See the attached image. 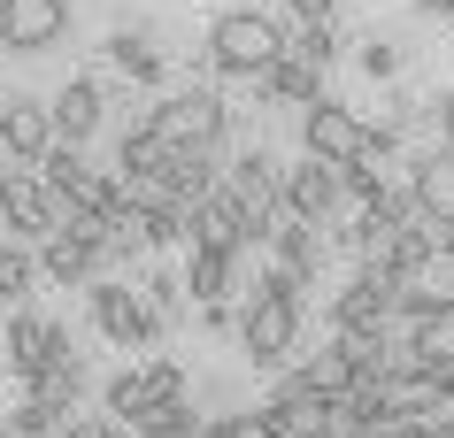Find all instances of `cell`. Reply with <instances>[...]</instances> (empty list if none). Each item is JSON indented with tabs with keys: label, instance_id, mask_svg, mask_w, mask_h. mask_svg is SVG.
Segmentation results:
<instances>
[{
	"label": "cell",
	"instance_id": "d4e9b609",
	"mask_svg": "<svg viewBox=\"0 0 454 438\" xmlns=\"http://www.w3.org/2000/svg\"><path fill=\"white\" fill-rule=\"evenodd\" d=\"M100 400H108V415H116V423H139V408H146V392H139V369H116V377L100 385Z\"/></svg>",
	"mask_w": 454,
	"mask_h": 438
},
{
	"label": "cell",
	"instance_id": "f1b7e54d",
	"mask_svg": "<svg viewBox=\"0 0 454 438\" xmlns=\"http://www.w3.org/2000/svg\"><path fill=\"white\" fill-rule=\"evenodd\" d=\"M424 392L439 400V408H454V362H439V369H431V377H424Z\"/></svg>",
	"mask_w": 454,
	"mask_h": 438
},
{
	"label": "cell",
	"instance_id": "9a60e30c",
	"mask_svg": "<svg viewBox=\"0 0 454 438\" xmlns=\"http://www.w3.org/2000/svg\"><path fill=\"white\" fill-rule=\"evenodd\" d=\"M270 254H278V269H286L293 285H309L316 269H324V223H301V216H278L270 223Z\"/></svg>",
	"mask_w": 454,
	"mask_h": 438
},
{
	"label": "cell",
	"instance_id": "cb8c5ba5",
	"mask_svg": "<svg viewBox=\"0 0 454 438\" xmlns=\"http://www.w3.org/2000/svg\"><path fill=\"white\" fill-rule=\"evenodd\" d=\"M62 415H70V408H47V400H31V392H24L16 415H8V438H54V431H62Z\"/></svg>",
	"mask_w": 454,
	"mask_h": 438
},
{
	"label": "cell",
	"instance_id": "7c38bea8",
	"mask_svg": "<svg viewBox=\"0 0 454 438\" xmlns=\"http://www.w3.org/2000/svg\"><path fill=\"white\" fill-rule=\"evenodd\" d=\"M47 146H54L47 100H39V93H8V100H0V154H8V162H39Z\"/></svg>",
	"mask_w": 454,
	"mask_h": 438
},
{
	"label": "cell",
	"instance_id": "44dd1931",
	"mask_svg": "<svg viewBox=\"0 0 454 438\" xmlns=\"http://www.w3.org/2000/svg\"><path fill=\"white\" fill-rule=\"evenodd\" d=\"M139 308H146L154 331H169V323L185 316V277H177V269H154V277L139 285Z\"/></svg>",
	"mask_w": 454,
	"mask_h": 438
},
{
	"label": "cell",
	"instance_id": "7402d4cb",
	"mask_svg": "<svg viewBox=\"0 0 454 438\" xmlns=\"http://www.w3.org/2000/svg\"><path fill=\"white\" fill-rule=\"evenodd\" d=\"M139 392H146V408H139V415L185 408V369H177V362H139Z\"/></svg>",
	"mask_w": 454,
	"mask_h": 438
},
{
	"label": "cell",
	"instance_id": "4fadbf2b",
	"mask_svg": "<svg viewBox=\"0 0 454 438\" xmlns=\"http://www.w3.org/2000/svg\"><path fill=\"white\" fill-rule=\"evenodd\" d=\"M223 185L239 193V208L262 223V239H270V223H278V162H270L262 146H239V154L223 162Z\"/></svg>",
	"mask_w": 454,
	"mask_h": 438
},
{
	"label": "cell",
	"instance_id": "484cf974",
	"mask_svg": "<svg viewBox=\"0 0 454 438\" xmlns=\"http://www.w3.org/2000/svg\"><path fill=\"white\" fill-rule=\"evenodd\" d=\"M131 438H192L200 423H192V408H162V415H139V423H123Z\"/></svg>",
	"mask_w": 454,
	"mask_h": 438
},
{
	"label": "cell",
	"instance_id": "4dcf8cb0",
	"mask_svg": "<svg viewBox=\"0 0 454 438\" xmlns=\"http://www.w3.org/2000/svg\"><path fill=\"white\" fill-rule=\"evenodd\" d=\"M431 239H439V254L454 262V216H447V223H431Z\"/></svg>",
	"mask_w": 454,
	"mask_h": 438
},
{
	"label": "cell",
	"instance_id": "277c9868",
	"mask_svg": "<svg viewBox=\"0 0 454 438\" xmlns=\"http://www.w3.org/2000/svg\"><path fill=\"white\" fill-rule=\"evenodd\" d=\"M146 131H154V139L162 146H223L231 139V108H223V93H208V85H192V93H169V100H154V108H146Z\"/></svg>",
	"mask_w": 454,
	"mask_h": 438
},
{
	"label": "cell",
	"instance_id": "ba28073f",
	"mask_svg": "<svg viewBox=\"0 0 454 438\" xmlns=\"http://www.w3.org/2000/svg\"><path fill=\"white\" fill-rule=\"evenodd\" d=\"M185 231L200 246H231V254H247V246H262V223L247 216L239 208V193H231V185H215V193H200L185 208Z\"/></svg>",
	"mask_w": 454,
	"mask_h": 438
},
{
	"label": "cell",
	"instance_id": "52a82bcc",
	"mask_svg": "<svg viewBox=\"0 0 454 438\" xmlns=\"http://www.w3.org/2000/svg\"><path fill=\"white\" fill-rule=\"evenodd\" d=\"M70 39V0H0V47L8 54H47Z\"/></svg>",
	"mask_w": 454,
	"mask_h": 438
},
{
	"label": "cell",
	"instance_id": "4316f807",
	"mask_svg": "<svg viewBox=\"0 0 454 438\" xmlns=\"http://www.w3.org/2000/svg\"><path fill=\"white\" fill-rule=\"evenodd\" d=\"M54 438H131V431H123V423H116V415H62V431H54Z\"/></svg>",
	"mask_w": 454,
	"mask_h": 438
},
{
	"label": "cell",
	"instance_id": "6da1fadb",
	"mask_svg": "<svg viewBox=\"0 0 454 438\" xmlns=\"http://www.w3.org/2000/svg\"><path fill=\"white\" fill-rule=\"evenodd\" d=\"M301 323H309V308H301V285H293L286 269H270L262 285H254V300L239 308V346H247V362L254 369H286L293 362V346H301Z\"/></svg>",
	"mask_w": 454,
	"mask_h": 438
},
{
	"label": "cell",
	"instance_id": "8992f818",
	"mask_svg": "<svg viewBox=\"0 0 454 438\" xmlns=\"http://www.w3.org/2000/svg\"><path fill=\"white\" fill-rule=\"evenodd\" d=\"M278 216L332 223V216H339V162H316V154H301L293 170H278Z\"/></svg>",
	"mask_w": 454,
	"mask_h": 438
},
{
	"label": "cell",
	"instance_id": "d6986e66",
	"mask_svg": "<svg viewBox=\"0 0 454 438\" xmlns=\"http://www.w3.org/2000/svg\"><path fill=\"white\" fill-rule=\"evenodd\" d=\"M31 292H39V254L24 239H0V300L8 308H31Z\"/></svg>",
	"mask_w": 454,
	"mask_h": 438
},
{
	"label": "cell",
	"instance_id": "603a6c76",
	"mask_svg": "<svg viewBox=\"0 0 454 438\" xmlns=\"http://www.w3.org/2000/svg\"><path fill=\"white\" fill-rule=\"evenodd\" d=\"M162 162H169V146L154 139V131H123V146H116V170H146V177H162Z\"/></svg>",
	"mask_w": 454,
	"mask_h": 438
},
{
	"label": "cell",
	"instance_id": "9c48e42d",
	"mask_svg": "<svg viewBox=\"0 0 454 438\" xmlns=\"http://www.w3.org/2000/svg\"><path fill=\"white\" fill-rule=\"evenodd\" d=\"M62 354H77L70 331L54 316H39V308H8V369H16V385L24 377H39L47 362H62Z\"/></svg>",
	"mask_w": 454,
	"mask_h": 438
},
{
	"label": "cell",
	"instance_id": "8fae6325",
	"mask_svg": "<svg viewBox=\"0 0 454 438\" xmlns=\"http://www.w3.org/2000/svg\"><path fill=\"white\" fill-rule=\"evenodd\" d=\"M393 277H385V269H370L362 262L355 277H347V292H339L332 300V331H385V323H393Z\"/></svg>",
	"mask_w": 454,
	"mask_h": 438
},
{
	"label": "cell",
	"instance_id": "e0dca14e",
	"mask_svg": "<svg viewBox=\"0 0 454 438\" xmlns=\"http://www.w3.org/2000/svg\"><path fill=\"white\" fill-rule=\"evenodd\" d=\"M408 200H416V216H431V223L454 216V146H447V154H416V170H408Z\"/></svg>",
	"mask_w": 454,
	"mask_h": 438
},
{
	"label": "cell",
	"instance_id": "30bf717a",
	"mask_svg": "<svg viewBox=\"0 0 454 438\" xmlns=\"http://www.w3.org/2000/svg\"><path fill=\"white\" fill-rule=\"evenodd\" d=\"M85 300H93V323H100V339H108V346H123V354H131V346L154 339L139 292L123 285V277H93V285H85Z\"/></svg>",
	"mask_w": 454,
	"mask_h": 438
},
{
	"label": "cell",
	"instance_id": "3957f363",
	"mask_svg": "<svg viewBox=\"0 0 454 438\" xmlns=\"http://www.w3.org/2000/svg\"><path fill=\"white\" fill-rule=\"evenodd\" d=\"M278 47H286V31L270 24L262 8H223L208 24V70L215 77H262L278 62Z\"/></svg>",
	"mask_w": 454,
	"mask_h": 438
},
{
	"label": "cell",
	"instance_id": "5b68a950",
	"mask_svg": "<svg viewBox=\"0 0 454 438\" xmlns=\"http://www.w3.org/2000/svg\"><path fill=\"white\" fill-rule=\"evenodd\" d=\"M0 223H8V239H24V246H39L62 223V200L47 193V177L31 170V162L0 170Z\"/></svg>",
	"mask_w": 454,
	"mask_h": 438
},
{
	"label": "cell",
	"instance_id": "ffe728a7",
	"mask_svg": "<svg viewBox=\"0 0 454 438\" xmlns=\"http://www.w3.org/2000/svg\"><path fill=\"white\" fill-rule=\"evenodd\" d=\"M108 62H116V70L131 77V85H154V77L169 70V62H162V47H154L146 31H116V39H108Z\"/></svg>",
	"mask_w": 454,
	"mask_h": 438
},
{
	"label": "cell",
	"instance_id": "5bb4252c",
	"mask_svg": "<svg viewBox=\"0 0 454 438\" xmlns=\"http://www.w3.org/2000/svg\"><path fill=\"white\" fill-rule=\"evenodd\" d=\"M47 116H54V139L85 146V139L100 131V116H108V93H100V77H70V85L47 100Z\"/></svg>",
	"mask_w": 454,
	"mask_h": 438
},
{
	"label": "cell",
	"instance_id": "ac0fdd59",
	"mask_svg": "<svg viewBox=\"0 0 454 438\" xmlns=\"http://www.w3.org/2000/svg\"><path fill=\"white\" fill-rule=\"evenodd\" d=\"M270 100H286V108H309L316 93H324V70H316L309 54H293V47H278V62H270L262 77H254Z\"/></svg>",
	"mask_w": 454,
	"mask_h": 438
},
{
	"label": "cell",
	"instance_id": "1f68e13d",
	"mask_svg": "<svg viewBox=\"0 0 454 438\" xmlns=\"http://www.w3.org/2000/svg\"><path fill=\"white\" fill-rule=\"evenodd\" d=\"M416 8H431V16H454V0H416Z\"/></svg>",
	"mask_w": 454,
	"mask_h": 438
},
{
	"label": "cell",
	"instance_id": "7a4b0ae2",
	"mask_svg": "<svg viewBox=\"0 0 454 438\" xmlns=\"http://www.w3.org/2000/svg\"><path fill=\"white\" fill-rule=\"evenodd\" d=\"M301 146H309L316 162H385L393 146H401V131L393 123H362L355 108H339V100H324L316 93L309 108H301Z\"/></svg>",
	"mask_w": 454,
	"mask_h": 438
},
{
	"label": "cell",
	"instance_id": "2e32d148",
	"mask_svg": "<svg viewBox=\"0 0 454 438\" xmlns=\"http://www.w3.org/2000/svg\"><path fill=\"white\" fill-rule=\"evenodd\" d=\"M192 246V262H185V300H200V308H215V300H231V285H239V254L231 246Z\"/></svg>",
	"mask_w": 454,
	"mask_h": 438
},
{
	"label": "cell",
	"instance_id": "f546056e",
	"mask_svg": "<svg viewBox=\"0 0 454 438\" xmlns=\"http://www.w3.org/2000/svg\"><path fill=\"white\" fill-rule=\"evenodd\" d=\"M431 116H439V139L454 146V85H447V100H439V108H431Z\"/></svg>",
	"mask_w": 454,
	"mask_h": 438
},
{
	"label": "cell",
	"instance_id": "83f0119b",
	"mask_svg": "<svg viewBox=\"0 0 454 438\" xmlns=\"http://www.w3.org/2000/svg\"><path fill=\"white\" fill-rule=\"evenodd\" d=\"M401 70V47L393 39H362V77H393Z\"/></svg>",
	"mask_w": 454,
	"mask_h": 438
}]
</instances>
